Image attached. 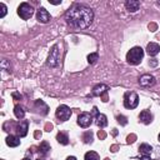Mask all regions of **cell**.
<instances>
[{
	"mask_svg": "<svg viewBox=\"0 0 160 160\" xmlns=\"http://www.w3.org/2000/svg\"><path fill=\"white\" fill-rule=\"evenodd\" d=\"M108 89H109V88H108L106 85L99 84V85L94 86V89H92V95H94V96H102L104 94L108 92Z\"/></svg>",
	"mask_w": 160,
	"mask_h": 160,
	"instance_id": "4fadbf2b",
	"label": "cell"
},
{
	"mask_svg": "<svg viewBox=\"0 0 160 160\" xmlns=\"http://www.w3.org/2000/svg\"><path fill=\"white\" fill-rule=\"evenodd\" d=\"M66 160H76V158L75 156H69V158H66Z\"/></svg>",
	"mask_w": 160,
	"mask_h": 160,
	"instance_id": "f1b7e54d",
	"label": "cell"
},
{
	"mask_svg": "<svg viewBox=\"0 0 160 160\" xmlns=\"http://www.w3.org/2000/svg\"><path fill=\"white\" fill-rule=\"evenodd\" d=\"M71 116V110L68 105H60L56 109V118L61 121H66Z\"/></svg>",
	"mask_w": 160,
	"mask_h": 160,
	"instance_id": "8992f818",
	"label": "cell"
},
{
	"mask_svg": "<svg viewBox=\"0 0 160 160\" xmlns=\"http://www.w3.org/2000/svg\"><path fill=\"white\" fill-rule=\"evenodd\" d=\"M84 141H85L86 144H89V142H91V141H92V134H91L90 131L85 132V135H84Z\"/></svg>",
	"mask_w": 160,
	"mask_h": 160,
	"instance_id": "603a6c76",
	"label": "cell"
},
{
	"mask_svg": "<svg viewBox=\"0 0 160 160\" xmlns=\"http://www.w3.org/2000/svg\"><path fill=\"white\" fill-rule=\"evenodd\" d=\"M84 160H100V156L95 152V151H88L85 154Z\"/></svg>",
	"mask_w": 160,
	"mask_h": 160,
	"instance_id": "44dd1931",
	"label": "cell"
},
{
	"mask_svg": "<svg viewBox=\"0 0 160 160\" xmlns=\"http://www.w3.org/2000/svg\"><path fill=\"white\" fill-rule=\"evenodd\" d=\"M65 20L74 29H85L94 20V11L85 5L76 4L65 12Z\"/></svg>",
	"mask_w": 160,
	"mask_h": 160,
	"instance_id": "6da1fadb",
	"label": "cell"
},
{
	"mask_svg": "<svg viewBox=\"0 0 160 160\" xmlns=\"http://www.w3.org/2000/svg\"><path fill=\"white\" fill-rule=\"evenodd\" d=\"M50 2H51V4H54V5H58V4H60L61 1H50Z\"/></svg>",
	"mask_w": 160,
	"mask_h": 160,
	"instance_id": "f546056e",
	"label": "cell"
},
{
	"mask_svg": "<svg viewBox=\"0 0 160 160\" xmlns=\"http://www.w3.org/2000/svg\"><path fill=\"white\" fill-rule=\"evenodd\" d=\"M139 119H140V121L144 122V124H150V122L152 121V115H151L150 111L142 110V111L140 112V115H139Z\"/></svg>",
	"mask_w": 160,
	"mask_h": 160,
	"instance_id": "5bb4252c",
	"label": "cell"
},
{
	"mask_svg": "<svg viewBox=\"0 0 160 160\" xmlns=\"http://www.w3.org/2000/svg\"><path fill=\"white\" fill-rule=\"evenodd\" d=\"M98 59H99V54L98 52H91L90 55H88V62L89 64H94Z\"/></svg>",
	"mask_w": 160,
	"mask_h": 160,
	"instance_id": "7402d4cb",
	"label": "cell"
},
{
	"mask_svg": "<svg viewBox=\"0 0 160 160\" xmlns=\"http://www.w3.org/2000/svg\"><path fill=\"white\" fill-rule=\"evenodd\" d=\"M18 14H19V16H20L21 19L28 20V19H30V18L32 16L34 9H32V6H31L30 4H28V2H21V4L19 5V8H18Z\"/></svg>",
	"mask_w": 160,
	"mask_h": 160,
	"instance_id": "277c9868",
	"label": "cell"
},
{
	"mask_svg": "<svg viewBox=\"0 0 160 160\" xmlns=\"http://www.w3.org/2000/svg\"><path fill=\"white\" fill-rule=\"evenodd\" d=\"M36 19H38V21H40L42 24H46L50 20V14L48 12V10L45 8H40L36 12Z\"/></svg>",
	"mask_w": 160,
	"mask_h": 160,
	"instance_id": "9c48e42d",
	"label": "cell"
},
{
	"mask_svg": "<svg viewBox=\"0 0 160 160\" xmlns=\"http://www.w3.org/2000/svg\"><path fill=\"white\" fill-rule=\"evenodd\" d=\"M151 151H152V148L149 145V144H141L140 146H139V152L141 154V155H150L151 154Z\"/></svg>",
	"mask_w": 160,
	"mask_h": 160,
	"instance_id": "e0dca14e",
	"label": "cell"
},
{
	"mask_svg": "<svg viewBox=\"0 0 160 160\" xmlns=\"http://www.w3.org/2000/svg\"><path fill=\"white\" fill-rule=\"evenodd\" d=\"M118 121H119L121 125H126V122H128V121H126V118L122 116V115H119V116H118Z\"/></svg>",
	"mask_w": 160,
	"mask_h": 160,
	"instance_id": "d4e9b609",
	"label": "cell"
},
{
	"mask_svg": "<svg viewBox=\"0 0 160 160\" xmlns=\"http://www.w3.org/2000/svg\"><path fill=\"white\" fill-rule=\"evenodd\" d=\"M6 144L10 148H16L20 145V136H15V135H9L6 138Z\"/></svg>",
	"mask_w": 160,
	"mask_h": 160,
	"instance_id": "9a60e30c",
	"label": "cell"
},
{
	"mask_svg": "<svg viewBox=\"0 0 160 160\" xmlns=\"http://www.w3.org/2000/svg\"><path fill=\"white\" fill-rule=\"evenodd\" d=\"M14 114H15V116H16L18 119H22V118L25 116V110H24L20 105H15V108H14Z\"/></svg>",
	"mask_w": 160,
	"mask_h": 160,
	"instance_id": "ffe728a7",
	"label": "cell"
},
{
	"mask_svg": "<svg viewBox=\"0 0 160 160\" xmlns=\"http://www.w3.org/2000/svg\"><path fill=\"white\" fill-rule=\"evenodd\" d=\"M12 96H14V98H21V95H19V94H16V92H12Z\"/></svg>",
	"mask_w": 160,
	"mask_h": 160,
	"instance_id": "83f0119b",
	"label": "cell"
},
{
	"mask_svg": "<svg viewBox=\"0 0 160 160\" xmlns=\"http://www.w3.org/2000/svg\"><path fill=\"white\" fill-rule=\"evenodd\" d=\"M22 160H30V159H28V158H25V159H22Z\"/></svg>",
	"mask_w": 160,
	"mask_h": 160,
	"instance_id": "4dcf8cb0",
	"label": "cell"
},
{
	"mask_svg": "<svg viewBox=\"0 0 160 160\" xmlns=\"http://www.w3.org/2000/svg\"><path fill=\"white\" fill-rule=\"evenodd\" d=\"M95 122L99 128H105L108 125V119L104 114H98L96 118H95Z\"/></svg>",
	"mask_w": 160,
	"mask_h": 160,
	"instance_id": "2e32d148",
	"label": "cell"
},
{
	"mask_svg": "<svg viewBox=\"0 0 160 160\" xmlns=\"http://www.w3.org/2000/svg\"><path fill=\"white\" fill-rule=\"evenodd\" d=\"M0 9H1V11H0V18H4V16L6 15V6H5L4 2H0Z\"/></svg>",
	"mask_w": 160,
	"mask_h": 160,
	"instance_id": "cb8c5ba5",
	"label": "cell"
},
{
	"mask_svg": "<svg viewBox=\"0 0 160 160\" xmlns=\"http://www.w3.org/2000/svg\"><path fill=\"white\" fill-rule=\"evenodd\" d=\"M139 84L144 88H149V86H152L155 84V78L150 74H144L142 76H140L139 79Z\"/></svg>",
	"mask_w": 160,
	"mask_h": 160,
	"instance_id": "ba28073f",
	"label": "cell"
},
{
	"mask_svg": "<svg viewBox=\"0 0 160 160\" xmlns=\"http://www.w3.org/2000/svg\"><path fill=\"white\" fill-rule=\"evenodd\" d=\"M49 151H50V145H49V142L42 141V142L40 144V146H39V152H40L41 155H46Z\"/></svg>",
	"mask_w": 160,
	"mask_h": 160,
	"instance_id": "d6986e66",
	"label": "cell"
},
{
	"mask_svg": "<svg viewBox=\"0 0 160 160\" xmlns=\"http://www.w3.org/2000/svg\"><path fill=\"white\" fill-rule=\"evenodd\" d=\"M92 122V115L90 112H81L78 118V124L81 128H88Z\"/></svg>",
	"mask_w": 160,
	"mask_h": 160,
	"instance_id": "52a82bcc",
	"label": "cell"
},
{
	"mask_svg": "<svg viewBox=\"0 0 160 160\" xmlns=\"http://www.w3.org/2000/svg\"><path fill=\"white\" fill-rule=\"evenodd\" d=\"M134 138H135V136H129V138H128V142H129V144H130V142H134V140H132Z\"/></svg>",
	"mask_w": 160,
	"mask_h": 160,
	"instance_id": "4316f807",
	"label": "cell"
},
{
	"mask_svg": "<svg viewBox=\"0 0 160 160\" xmlns=\"http://www.w3.org/2000/svg\"><path fill=\"white\" fill-rule=\"evenodd\" d=\"M158 139H159V141H160V134H159V138H158Z\"/></svg>",
	"mask_w": 160,
	"mask_h": 160,
	"instance_id": "1f68e13d",
	"label": "cell"
},
{
	"mask_svg": "<svg viewBox=\"0 0 160 160\" xmlns=\"http://www.w3.org/2000/svg\"><path fill=\"white\" fill-rule=\"evenodd\" d=\"M144 56V50L140 46H135L132 49H130L126 54V61L131 65H138L141 62Z\"/></svg>",
	"mask_w": 160,
	"mask_h": 160,
	"instance_id": "7a4b0ae2",
	"label": "cell"
},
{
	"mask_svg": "<svg viewBox=\"0 0 160 160\" xmlns=\"http://www.w3.org/2000/svg\"><path fill=\"white\" fill-rule=\"evenodd\" d=\"M36 160H44V159H36Z\"/></svg>",
	"mask_w": 160,
	"mask_h": 160,
	"instance_id": "d6a6232c",
	"label": "cell"
},
{
	"mask_svg": "<svg viewBox=\"0 0 160 160\" xmlns=\"http://www.w3.org/2000/svg\"><path fill=\"white\" fill-rule=\"evenodd\" d=\"M60 62V50L58 48V45L52 46L51 51H50V55L48 58V65L50 66H58Z\"/></svg>",
	"mask_w": 160,
	"mask_h": 160,
	"instance_id": "5b68a950",
	"label": "cell"
},
{
	"mask_svg": "<svg viewBox=\"0 0 160 160\" xmlns=\"http://www.w3.org/2000/svg\"><path fill=\"white\" fill-rule=\"evenodd\" d=\"M140 160H151V159H150V156H149V155H142V158H141Z\"/></svg>",
	"mask_w": 160,
	"mask_h": 160,
	"instance_id": "484cf974",
	"label": "cell"
},
{
	"mask_svg": "<svg viewBox=\"0 0 160 160\" xmlns=\"http://www.w3.org/2000/svg\"><path fill=\"white\" fill-rule=\"evenodd\" d=\"M28 130H29V121H28V120L20 121V122L18 124V126H16V131H18V135H19L20 138L26 136Z\"/></svg>",
	"mask_w": 160,
	"mask_h": 160,
	"instance_id": "30bf717a",
	"label": "cell"
},
{
	"mask_svg": "<svg viewBox=\"0 0 160 160\" xmlns=\"http://www.w3.org/2000/svg\"><path fill=\"white\" fill-rule=\"evenodd\" d=\"M56 140H58L61 145H68V144H69V138H68V135L64 134V132H59V134L56 135Z\"/></svg>",
	"mask_w": 160,
	"mask_h": 160,
	"instance_id": "ac0fdd59",
	"label": "cell"
},
{
	"mask_svg": "<svg viewBox=\"0 0 160 160\" xmlns=\"http://www.w3.org/2000/svg\"><path fill=\"white\" fill-rule=\"evenodd\" d=\"M139 104V96L134 91H128L124 95V106L128 109H135Z\"/></svg>",
	"mask_w": 160,
	"mask_h": 160,
	"instance_id": "3957f363",
	"label": "cell"
},
{
	"mask_svg": "<svg viewBox=\"0 0 160 160\" xmlns=\"http://www.w3.org/2000/svg\"><path fill=\"white\" fill-rule=\"evenodd\" d=\"M146 52L150 55V56H155L160 52V45L156 44V42H149L148 46H146Z\"/></svg>",
	"mask_w": 160,
	"mask_h": 160,
	"instance_id": "8fae6325",
	"label": "cell"
},
{
	"mask_svg": "<svg viewBox=\"0 0 160 160\" xmlns=\"http://www.w3.org/2000/svg\"><path fill=\"white\" fill-rule=\"evenodd\" d=\"M125 8H126L128 11H130V12H135V11L139 10V8H140V2H139L138 0H128V1L125 2Z\"/></svg>",
	"mask_w": 160,
	"mask_h": 160,
	"instance_id": "7c38bea8",
	"label": "cell"
}]
</instances>
